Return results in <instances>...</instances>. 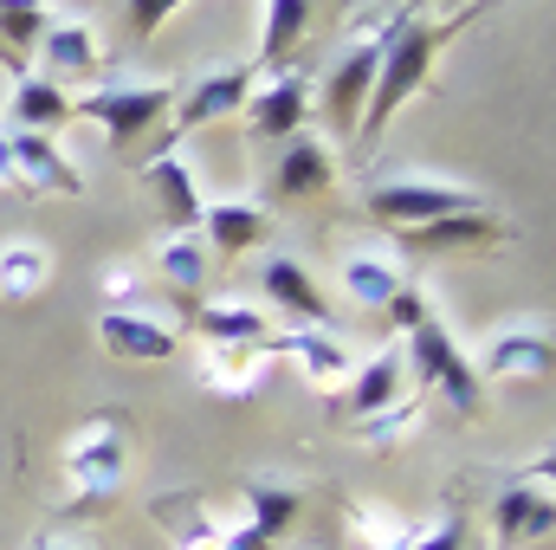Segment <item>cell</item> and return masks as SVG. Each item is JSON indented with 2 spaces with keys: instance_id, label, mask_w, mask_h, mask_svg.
I'll return each instance as SVG.
<instances>
[{
  "instance_id": "7a4b0ae2",
  "label": "cell",
  "mask_w": 556,
  "mask_h": 550,
  "mask_svg": "<svg viewBox=\"0 0 556 550\" xmlns=\"http://www.w3.org/2000/svg\"><path fill=\"white\" fill-rule=\"evenodd\" d=\"M59 466H65L78 505H98V499L124 492V479H130V409L85 414V421L59 440Z\"/></svg>"
},
{
  "instance_id": "f546056e",
  "label": "cell",
  "mask_w": 556,
  "mask_h": 550,
  "mask_svg": "<svg viewBox=\"0 0 556 550\" xmlns=\"http://www.w3.org/2000/svg\"><path fill=\"white\" fill-rule=\"evenodd\" d=\"M408 550H472V518H466V499L459 492H446L440 499V512H433V525L415 532V545Z\"/></svg>"
},
{
  "instance_id": "e575fe53",
  "label": "cell",
  "mask_w": 556,
  "mask_h": 550,
  "mask_svg": "<svg viewBox=\"0 0 556 550\" xmlns=\"http://www.w3.org/2000/svg\"><path fill=\"white\" fill-rule=\"evenodd\" d=\"M33 550H91V545H78V538H65V532H39Z\"/></svg>"
},
{
  "instance_id": "8992f818",
  "label": "cell",
  "mask_w": 556,
  "mask_h": 550,
  "mask_svg": "<svg viewBox=\"0 0 556 550\" xmlns=\"http://www.w3.org/2000/svg\"><path fill=\"white\" fill-rule=\"evenodd\" d=\"M408 20H415V0H395V20L356 33V46L330 65V78H324V124H330L337 137H356L363 104H369V85H376V65H382V46H389V33L408 26Z\"/></svg>"
},
{
  "instance_id": "d6986e66",
  "label": "cell",
  "mask_w": 556,
  "mask_h": 550,
  "mask_svg": "<svg viewBox=\"0 0 556 550\" xmlns=\"http://www.w3.org/2000/svg\"><path fill=\"white\" fill-rule=\"evenodd\" d=\"M155 278L168 285V298L181 304V311H194L201 304V291H207V273H214V253H207V240H201V227L194 234H168L155 253Z\"/></svg>"
},
{
  "instance_id": "2e32d148",
  "label": "cell",
  "mask_w": 556,
  "mask_h": 550,
  "mask_svg": "<svg viewBox=\"0 0 556 550\" xmlns=\"http://www.w3.org/2000/svg\"><path fill=\"white\" fill-rule=\"evenodd\" d=\"M201 240L227 266V260H240V253L273 240V208L266 201H207L201 208Z\"/></svg>"
},
{
  "instance_id": "4316f807",
  "label": "cell",
  "mask_w": 556,
  "mask_h": 550,
  "mask_svg": "<svg viewBox=\"0 0 556 550\" xmlns=\"http://www.w3.org/2000/svg\"><path fill=\"white\" fill-rule=\"evenodd\" d=\"M240 499H247V525L273 545V538H285L291 532V518L304 512V486H285V479H240Z\"/></svg>"
},
{
  "instance_id": "52a82bcc",
  "label": "cell",
  "mask_w": 556,
  "mask_h": 550,
  "mask_svg": "<svg viewBox=\"0 0 556 550\" xmlns=\"http://www.w3.org/2000/svg\"><path fill=\"white\" fill-rule=\"evenodd\" d=\"M363 208H369V221L408 234V227H427V221L485 208V195H479V188H459V182H420V175H402V182H376Z\"/></svg>"
},
{
  "instance_id": "277c9868",
  "label": "cell",
  "mask_w": 556,
  "mask_h": 550,
  "mask_svg": "<svg viewBox=\"0 0 556 550\" xmlns=\"http://www.w3.org/2000/svg\"><path fill=\"white\" fill-rule=\"evenodd\" d=\"M168 104H175V85H162V78H98L85 98H72V117L98 124L111 149H130L149 124L168 117Z\"/></svg>"
},
{
  "instance_id": "f1b7e54d",
  "label": "cell",
  "mask_w": 556,
  "mask_h": 550,
  "mask_svg": "<svg viewBox=\"0 0 556 550\" xmlns=\"http://www.w3.org/2000/svg\"><path fill=\"white\" fill-rule=\"evenodd\" d=\"M402 285H408V278H402V266H395V253L363 247V253H350V260H343V298H350V304H363V311H382Z\"/></svg>"
},
{
  "instance_id": "484cf974",
  "label": "cell",
  "mask_w": 556,
  "mask_h": 550,
  "mask_svg": "<svg viewBox=\"0 0 556 550\" xmlns=\"http://www.w3.org/2000/svg\"><path fill=\"white\" fill-rule=\"evenodd\" d=\"M343 538H350V550H408L415 518H402L395 505H376V499H350L343 505Z\"/></svg>"
},
{
  "instance_id": "83f0119b",
  "label": "cell",
  "mask_w": 556,
  "mask_h": 550,
  "mask_svg": "<svg viewBox=\"0 0 556 550\" xmlns=\"http://www.w3.org/2000/svg\"><path fill=\"white\" fill-rule=\"evenodd\" d=\"M52 285V253L39 240H0V304H33Z\"/></svg>"
},
{
  "instance_id": "3957f363",
  "label": "cell",
  "mask_w": 556,
  "mask_h": 550,
  "mask_svg": "<svg viewBox=\"0 0 556 550\" xmlns=\"http://www.w3.org/2000/svg\"><path fill=\"white\" fill-rule=\"evenodd\" d=\"M402 357H408V370H415L420 396H440L446 409L459 414V421H472V414H485V383H479V370H472V357L453 343V330L440 324V311H427L415 330H408V343H402Z\"/></svg>"
},
{
  "instance_id": "6da1fadb",
  "label": "cell",
  "mask_w": 556,
  "mask_h": 550,
  "mask_svg": "<svg viewBox=\"0 0 556 550\" xmlns=\"http://www.w3.org/2000/svg\"><path fill=\"white\" fill-rule=\"evenodd\" d=\"M479 13H492V0H479V7H466V13H453V20H408V26H395V33H389L382 65H376V85H369V104H363V124H356V142H363V149H376V142L389 137L395 111H402L415 91H427V78H433L440 52H446V46H453Z\"/></svg>"
},
{
  "instance_id": "1f68e13d",
  "label": "cell",
  "mask_w": 556,
  "mask_h": 550,
  "mask_svg": "<svg viewBox=\"0 0 556 550\" xmlns=\"http://www.w3.org/2000/svg\"><path fill=\"white\" fill-rule=\"evenodd\" d=\"M382 311H389V317H395V330H402V337H408V330H415L420 317H427V311H433V298H427V291H420V285H402V291H395V298H389V304H382Z\"/></svg>"
},
{
  "instance_id": "5bb4252c",
  "label": "cell",
  "mask_w": 556,
  "mask_h": 550,
  "mask_svg": "<svg viewBox=\"0 0 556 550\" xmlns=\"http://www.w3.org/2000/svg\"><path fill=\"white\" fill-rule=\"evenodd\" d=\"M7 162H13L20 195H78V188H85V175L72 168V155H65L52 137L7 130Z\"/></svg>"
},
{
  "instance_id": "ffe728a7",
  "label": "cell",
  "mask_w": 556,
  "mask_h": 550,
  "mask_svg": "<svg viewBox=\"0 0 556 550\" xmlns=\"http://www.w3.org/2000/svg\"><path fill=\"white\" fill-rule=\"evenodd\" d=\"M260 285H266V298H273V311H285L298 330H324V317H330V304H324V291H317V278L304 273L291 253H273L266 266H260Z\"/></svg>"
},
{
  "instance_id": "836d02e7",
  "label": "cell",
  "mask_w": 556,
  "mask_h": 550,
  "mask_svg": "<svg viewBox=\"0 0 556 550\" xmlns=\"http://www.w3.org/2000/svg\"><path fill=\"white\" fill-rule=\"evenodd\" d=\"M137 285H142L137 266H111L104 273V304H137Z\"/></svg>"
},
{
  "instance_id": "4dcf8cb0",
  "label": "cell",
  "mask_w": 556,
  "mask_h": 550,
  "mask_svg": "<svg viewBox=\"0 0 556 550\" xmlns=\"http://www.w3.org/2000/svg\"><path fill=\"white\" fill-rule=\"evenodd\" d=\"M420 409H427V396H402V402H389L382 414L356 421L350 434H356V440H369V447H395V440H402V434H408V427L420 421Z\"/></svg>"
},
{
  "instance_id": "4fadbf2b",
  "label": "cell",
  "mask_w": 556,
  "mask_h": 550,
  "mask_svg": "<svg viewBox=\"0 0 556 550\" xmlns=\"http://www.w3.org/2000/svg\"><path fill=\"white\" fill-rule=\"evenodd\" d=\"M253 85H260V65H227V72H207V78L181 98V111H175V124H168V142L188 137V130H201V124H220V117L247 111Z\"/></svg>"
},
{
  "instance_id": "cb8c5ba5",
  "label": "cell",
  "mask_w": 556,
  "mask_h": 550,
  "mask_svg": "<svg viewBox=\"0 0 556 550\" xmlns=\"http://www.w3.org/2000/svg\"><path fill=\"white\" fill-rule=\"evenodd\" d=\"M311 33V0H266V33H260V78L291 72L298 65V46Z\"/></svg>"
},
{
  "instance_id": "9c48e42d",
  "label": "cell",
  "mask_w": 556,
  "mask_h": 550,
  "mask_svg": "<svg viewBox=\"0 0 556 550\" xmlns=\"http://www.w3.org/2000/svg\"><path fill=\"white\" fill-rule=\"evenodd\" d=\"M337 188V142L330 137H285V155H278V175H273V201L266 208H298V201H324Z\"/></svg>"
},
{
  "instance_id": "ba28073f",
  "label": "cell",
  "mask_w": 556,
  "mask_h": 550,
  "mask_svg": "<svg viewBox=\"0 0 556 550\" xmlns=\"http://www.w3.org/2000/svg\"><path fill=\"white\" fill-rule=\"evenodd\" d=\"M395 240H402L408 253H420V260H485V253L511 247L518 227L485 201V208H466V214H446V221L408 227V234H395Z\"/></svg>"
},
{
  "instance_id": "8fae6325",
  "label": "cell",
  "mask_w": 556,
  "mask_h": 550,
  "mask_svg": "<svg viewBox=\"0 0 556 550\" xmlns=\"http://www.w3.org/2000/svg\"><path fill=\"white\" fill-rule=\"evenodd\" d=\"M551 330L544 324H531V317H518V324H505V330H492L485 337V357L472 363L479 370V383L492 376V383H544L551 376Z\"/></svg>"
},
{
  "instance_id": "44dd1931",
  "label": "cell",
  "mask_w": 556,
  "mask_h": 550,
  "mask_svg": "<svg viewBox=\"0 0 556 550\" xmlns=\"http://www.w3.org/2000/svg\"><path fill=\"white\" fill-rule=\"evenodd\" d=\"M188 324L214 343V350H240V343H273V317L266 311H253L247 298H201L194 311H188Z\"/></svg>"
},
{
  "instance_id": "5b68a950",
  "label": "cell",
  "mask_w": 556,
  "mask_h": 550,
  "mask_svg": "<svg viewBox=\"0 0 556 550\" xmlns=\"http://www.w3.org/2000/svg\"><path fill=\"white\" fill-rule=\"evenodd\" d=\"M551 466H556L551 453H538L531 466H518V473L498 479V492H492V505H485L492 545L498 550L531 545V538H551V525H556V473Z\"/></svg>"
},
{
  "instance_id": "603a6c76",
  "label": "cell",
  "mask_w": 556,
  "mask_h": 550,
  "mask_svg": "<svg viewBox=\"0 0 556 550\" xmlns=\"http://www.w3.org/2000/svg\"><path fill=\"white\" fill-rule=\"evenodd\" d=\"M278 357H298L304 383L324 389V396H337V389L350 383V370H356V357H350L337 337H324V330H291V337H278Z\"/></svg>"
},
{
  "instance_id": "d590c367",
  "label": "cell",
  "mask_w": 556,
  "mask_h": 550,
  "mask_svg": "<svg viewBox=\"0 0 556 550\" xmlns=\"http://www.w3.org/2000/svg\"><path fill=\"white\" fill-rule=\"evenodd\" d=\"M20 182H13V162H7V130H0V195H13Z\"/></svg>"
},
{
  "instance_id": "7c38bea8",
  "label": "cell",
  "mask_w": 556,
  "mask_h": 550,
  "mask_svg": "<svg viewBox=\"0 0 556 550\" xmlns=\"http://www.w3.org/2000/svg\"><path fill=\"white\" fill-rule=\"evenodd\" d=\"M98 343L117 357V363H168L181 350V330L149 317L142 304H104L98 311Z\"/></svg>"
},
{
  "instance_id": "30bf717a",
  "label": "cell",
  "mask_w": 556,
  "mask_h": 550,
  "mask_svg": "<svg viewBox=\"0 0 556 550\" xmlns=\"http://www.w3.org/2000/svg\"><path fill=\"white\" fill-rule=\"evenodd\" d=\"M247 137L253 142H285L304 130V117H311V78L291 65V72H273V78H260L253 85V98H247Z\"/></svg>"
},
{
  "instance_id": "ac0fdd59",
  "label": "cell",
  "mask_w": 556,
  "mask_h": 550,
  "mask_svg": "<svg viewBox=\"0 0 556 550\" xmlns=\"http://www.w3.org/2000/svg\"><path fill=\"white\" fill-rule=\"evenodd\" d=\"M137 175L155 188V201H162V214H168V234H194V227H201V208H207V201H201V182H194V168L181 162L175 142H162Z\"/></svg>"
},
{
  "instance_id": "7402d4cb",
  "label": "cell",
  "mask_w": 556,
  "mask_h": 550,
  "mask_svg": "<svg viewBox=\"0 0 556 550\" xmlns=\"http://www.w3.org/2000/svg\"><path fill=\"white\" fill-rule=\"evenodd\" d=\"M39 59H46V78H52V85H65V78H98V72H104L98 33H91L85 20H46Z\"/></svg>"
},
{
  "instance_id": "d6a6232c",
  "label": "cell",
  "mask_w": 556,
  "mask_h": 550,
  "mask_svg": "<svg viewBox=\"0 0 556 550\" xmlns=\"http://www.w3.org/2000/svg\"><path fill=\"white\" fill-rule=\"evenodd\" d=\"M175 7H188V0H130V39H155L162 33V20L175 13Z\"/></svg>"
},
{
  "instance_id": "e0dca14e",
  "label": "cell",
  "mask_w": 556,
  "mask_h": 550,
  "mask_svg": "<svg viewBox=\"0 0 556 550\" xmlns=\"http://www.w3.org/2000/svg\"><path fill=\"white\" fill-rule=\"evenodd\" d=\"M402 389H408V357H402V343H389V350H376L369 363H356L350 383L337 389V396H343V427H356V421L382 414L389 402H402Z\"/></svg>"
},
{
  "instance_id": "9a60e30c",
  "label": "cell",
  "mask_w": 556,
  "mask_h": 550,
  "mask_svg": "<svg viewBox=\"0 0 556 550\" xmlns=\"http://www.w3.org/2000/svg\"><path fill=\"white\" fill-rule=\"evenodd\" d=\"M273 357H278V337L273 343H240V350H214V343H207L201 363H194V383H201L207 396H220V402H247V396H260Z\"/></svg>"
},
{
  "instance_id": "d4e9b609",
  "label": "cell",
  "mask_w": 556,
  "mask_h": 550,
  "mask_svg": "<svg viewBox=\"0 0 556 550\" xmlns=\"http://www.w3.org/2000/svg\"><path fill=\"white\" fill-rule=\"evenodd\" d=\"M59 124H72V98H65V85H52L46 72H20V78H13V130L52 137Z\"/></svg>"
}]
</instances>
